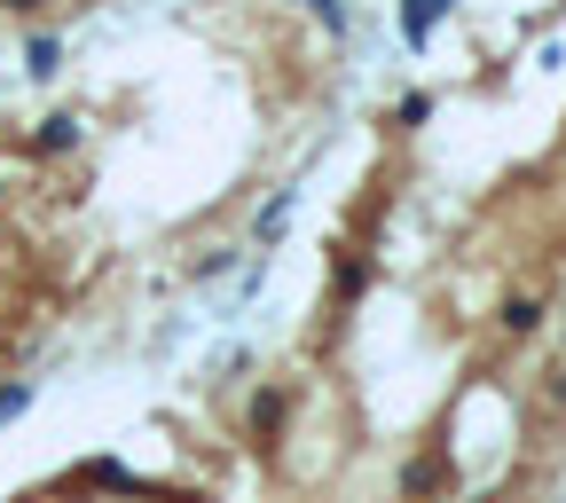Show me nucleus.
I'll use <instances>...</instances> for the list:
<instances>
[{
	"instance_id": "nucleus-1",
	"label": "nucleus",
	"mask_w": 566,
	"mask_h": 503,
	"mask_svg": "<svg viewBox=\"0 0 566 503\" xmlns=\"http://www.w3.org/2000/svg\"><path fill=\"white\" fill-rule=\"evenodd\" d=\"M449 480H457V472H449V457H441V449H433V457H417V464H401V495H409V503L441 495Z\"/></svg>"
},
{
	"instance_id": "nucleus-2",
	"label": "nucleus",
	"mask_w": 566,
	"mask_h": 503,
	"mask_svg": "<svg viewBox=\"0 0 566 503\" xmlns=\"http://www.w3.org/2000/svg\"><path fill=\"white\" fill-rule=\"evenodd\" d=\"M457 9V0H409V9H401V32H409V48H424V40H433V24Z\"/></svg>"
},
{
	"instance_id": "nucleus-3",
	"label": "nucleus",
	"mask_w": 566,
	"mask_h": 503,
	"mask_svg": "<svg viewBox=\"0 0 566 503\" xmlns=\"http://www.w3.org/2000/svg\"><path fill=\"white\" fill-rule=\"evenodd\" d=\"M71 142H80V118H71V111H48V118H40V134H32V150H48V158H55V150H71Z\"/></svg>"
},
{
	"instance_id": "nucleus-4",
	"label": "nucleus",
	"mask_w": 566,
	"mask_h": 503,
	"mask_svg": "<svg viewBox=\"0 0 566 503\" xmlns=\"http://www.w3.org/2000/svg\"><path fill=\"white\" fill-rule=\"evenodd\" d=\"M24 71H32V80H55V71H63V40H55V32H40V40L24 48Z\"/></svg>"
},
{
	"instance_id": "nucleus-5",
	"label": "nucleus",
	"mask_w": 566,
	"mask_h": 503,
	"mask_svg": "<svg viewBox=\"0 0 566 503\" xmlns=\"http://www.w3.org/2000/svg\"><path fill=\"white\" fill-rule=\"evenodd\" d=\"M370 275H378V268H370V260H354V252H346V260H338V275H331V283H338V300H363V292H370Z\"/></svg>"
},
{
	"instance_id": "nucleus-6",
	"label": "nucleus",
	"mask_w": 566,
	"mask_h": 503,
	"mask_svg": "<svg viewBox=\"0 0 566 503\" xmlns=\"http://www.w3.org/2000/svg\"><path fill=\"white\" fill-rule=\"evenodd\" d=\"M535 323H543V300H504V331L512 338H527Z\"/></svg>"
},
{
	"instance_id": "nucleus-7",
	"label": "nucleus",
	"mask_w": 566,
	"mask_h": 503,
	"mask_svg": "<svg viewBox=\"0 0 566 503\" xmlns=\"http://www.w3.org/2000/svg\"><path fill=\"white\" fill-rule=\"evenodd\" d=\"M283 425V394L268 386V394H252V433H275Z\"/></svg>"
},
{
	"instance_id": "nucleus-8",
	"label": "nucleus",
	"mask_w": 566,
	"mask_h": 503,
	"mask_svg": "<svg viewBox=\"0 0 566 503\" xmlns=\"http://www.w3.org/2000/svg\"><path fill=\"white\" fill-rule=\"evenodd\" d=\"M24 409H32V386H24V378H9V386H0V425H17Z\"/></svg>"
},
{
	"instance_id": "nucleus-9",
	"label": "nucleus",
	"mask_w": 566,
	"mask_h": 503,
	"mask_svg": "<svg viewBox=\"0 0 566 503\" xmlns=\"http://www.w3.org/2000/svg\"><path fill=\"white\" fill-rule=\"evenodd\" d=\"M424 118H433V95H401V111H394V126H401V134H417Z\"/></svg>"
},
{
	"instance_id": "nucleus-10",
	"label": "nucleus",
	"mask_w": 566,
	"mask_h": 503,
	"mask_svg": "<svg viewBox=\"0 0 566 503\" xmlns=\"http://www.w3.org/2000/svg\"><path fill=\"white\" fill-rule=\"evenodd\" d=\"M283 221H292V189H283V197L260 212V244H275V237H283Z\"/></svg>"
},
{
	"instance_id": "nucleus-11",
	"label": "nucleus",
	"mask_w": 566,
	"mask_h": 503,
	"mask_svg": "<svg viewBox=\"0 0 566 503\" xmlns=\"http://www.w3.org/2000/svg\"><path fill=\"white\" fill-rule=\"evenodd\" d=\"M9 9H17V17H32V9H40V0H9Z\"/></svg>"
},
{
	"instance_id": "nucleus-12",
	"label": "nucleus",
	"mask_w": 566,
	"mask_h": 503,
	"mask_svg": "<svg viewBox=\"0 0 566 503\" xmlns=\"http://www.w3.org/2000/svg\"><path fill=\"white\" fill-rule=\"evenodd\" d=\"M0 197H9V181H0Z\"/></svg>"
}]
</instances>
